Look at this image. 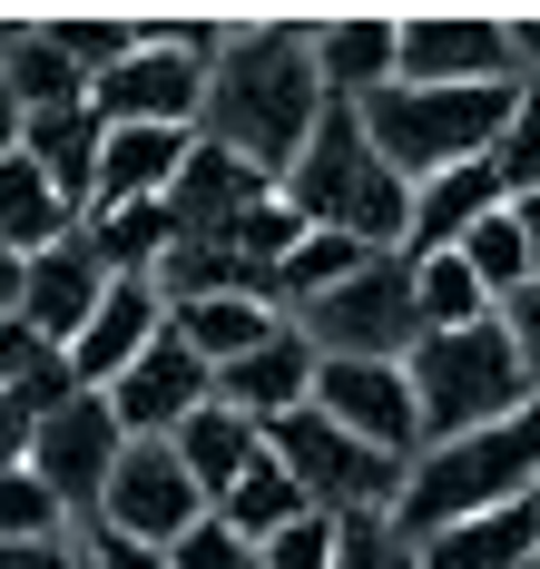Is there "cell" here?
Here are the masks:
<instances>
[{
	"mask_svg": "<svg viewBox=\"0 0 540 569\" xmlns=\"http://www.w3.org/2000/svg\"><path fill=\"white\" fill-rule=\"evenodd\" d=\"M324 69H314V20H266V30H237L217 79H207V128L227 158H246L256 177H296V158L324 128Z\"/></svg>",
	"mask_w": 540,
	"mask_h": 569,
	"instance_id": "cell-1",
	"label": "cell"
},
{
	"mask_svg": "<svg viewBox=\"0 0 540 569\" xmlns=\"http://www.w3.org/2000/svg\"><path fill=\"white\" fill-rule=\"evenodd\" d=\"M286 207H296L314 236H354V246H413V187L393 177V158L373 148L363 109H324L314 148L286 177Z\"/></svg>",
	"mask_w": 540,
	"mask_h": 569,
	"instance_id": "cell-2",
	"label": "cell"
},
{
	"mask_svg": "<svg viewBox=\"0 0 540 569\" xmlns=\"http://www.w3.org/2000/svg\"><path fill=\"white\" fill-rule=\"evenodd\" d=\"M540 491V393L511 412V422H491V432H462V442H432L413 461V491H403V530L432 540V530H452V520H481V511H511V501H531Z\"/></svg>",
	"mask_w": 540,
	"mask_h": 569,
	"instance_id": "cell-3",
	"label": "cell"
},
{
	"mask_svg": "<svg viewBox=\"0 0 540 569\" xmlns=\"http://www.w3.org/2000/svg\"><path fill=\"white\" fill-rule=\"evenodd\" d=\"M521 89L531 79H501V89H383V99H363V128H373V148L393 158L403 187H432V177L501 148V128L521 118Z\"/></svg>",
	"mask_w": 540,
	"mask_h": 569,
	"instance_id": "cell-4",
	"label": "cell"
},
{
	"mask_svg": "<svg viewBox=\"0 0 540 569\" xmlns=\"http://www.w3.org/2000/svg\"><path fill=\"white\" fill-rule=\"evenodd\" d=\"M403 373H413V402H422V452L462 442V432H491V422H511L531 402V363H521L501 315L462 325V335H422Z\"/></svg>",
	"mask_w": 540,
	"mask_h": 569,
	"instance_id": "cell-5",
	"label": "cell"
},
{
	"mask_svg": "<svg viewBox=\"0 0 540 569\" xmlns=\"http://www.w3.org/2000/svg\"><path fill=\"white\" fill-rule=\"evenodd\" d=\"M296 335L314 343L324 363H413V343H422V266H413V246L373 256V266L344 276L324 305H304Z\"/></svg>",
	"mask_w": 540,
	"mask_h": 569,
	"instance_id": "cell-6",
	"label": "cell"
},
{
	"mask_svg": "<svg viewBox=\"0 0 540 569\" xmlns=\"http://www.w3.org/2000/svg\"><path fill=\"white\" fill-rule=\"evenodd\" d=\"M266 452L296 471V491H304L324 520L403 511V491H413V461H393V452H373V442H354V432H344V422H324L314 402H304V412H286V422H266Z\"/></svg>",
	"mask_w": 540,
	"mask_h": 569,
	"instance_id": "cell-7",
	"label": "cell"
},
{
	"mask_svg": "<svg viewBox=\"0 0 540 569\" xmlns=\"http://www.w3.org/2000/svg\"><path fill=\"white\" fill-rule=\"evenodd\" d=\"M128 461V422L109 393H69L50 422H40V442H30V471L60 491V511L79 530H99V501H109V481H119Z\"/></svg>",
	"mask_w": 540,
	"mask_h": 569,
	"instance_id": "cell-8",
	"label": "cell"
},
{
	"mask_svg": "<svg viewBox=\"0 0 540 569\" xmlns=\"http://www.w3.org/2000/svg\"><path fill=\"white\" fill-rule=\"evenodd\" d=\"M217 501L197 491V471L178 461V442H128L119 481H109V501H99V530L109 540H138V550H178L187 530H207Z\"/></svg>",
	"mask_w": 540,
	"mask_h": 569,
	"instance_id": "cell-9",
	"label": "cell"
},
{
	"mask_svg": "<svg viewBox=\"0 0 540 569\" xmlns=\"http://www.w3.org/2000/svg\"><path fill=\"white\" fill-rule=\"evenodd\" d=\"M501 79H521L511 20H491V10H422V20H403V79L393 89H501Z\"/></svg>",
	"mask_w": 540,
	"mask_h": 569,
	"instance_id": "cell-10",
	"label": "cell"
},
{
	"mask_svg": "<svg viewBox=\"0 0 540 569\" xmlns=\"http://www.w3.org/2000/svg\"><path fill=\"white\" fill-rule=\"evenodd\" d=\"M109 402H119L128 442H178L187 422L217 402V363H207V353L178 335V315H168V335H158V343L119 373V383H109Z\"/></svg>",
	"mask_w": 540,
	"mask_h": 569,
	"instance_id": "cell-11",
	"label": "cell"
},
{
	"mask_svg": "<svg viewBox=\"0 0 540 569\" xmlns=\"http://www.w3.org/2000/svg\"><path fill=\"white\" fill-rule=\"evenodd\" d=\"M314 412L344 422L373 452L422 461V402H413V373H403V363H324V373H314Z\"/></svg>",
	"mask_w": 540,
	"mask_h": 569,
	"instance_id": "cell-12",
	"label": "cell"
},
{
	"mask_svg": "<svg viewBox=\"0 0 540 569\" xmlns=\"http://www.w3.org/2000/svg\"><path fill=\"white\" fill-rule=\"evenodd\" d=\"M276 197V177H256L246 158H227L217 138H197V158H187V177L168 187V227H178V246H237V227Z\"/></svg>",
	"mask_w": 540,
	"mask_h": 569,
	"instance_id": "cell-13",
	"label": "cell"
},
{
	"mask_svg": "<svg viewBox=\"0 0 540 569\" xmlns=\"http://www.w3.org/2000/svg\"><path fill=\"white\" fill-rule=\"evenodd\" d=\"M158 335H168V295H158V276H119V284H109V305L89 315V335L69 343L79 393H109V383H119Z\"/></svg>",
	"mask_w": 540,
	"mask_h": 569,
	"instance_id": "cell-14",
	"label": "cell"
},
{
	"mask_svg": "<svg viewBox=\"0 0 540 569\" xmlns=\"http://www.w3.org/2000/svg\"><path fill=\"white\" fill-rule=\"evenodd\" d=\"M109 266L89 256V236H69V246H50V256H30V284H20V325L30 335H50L69 353V343L89 335V315L109 305Z\"/></svg>",
	"mask_w": 540,
	"mask_h": 569,
	"instance_id": "cell-15",
	"label": "cell"
},
{
	"mask_svg": "<svg viewBox=\"0 0 540 569\" xmlns=\"http://www.w3.org/2000/svg\"><path fill=\"white\" fill-rule=\"evenodd\" d=\"M314 69H324V99L334 109H363V99H383L393 79H403V20H314Z\"/></svg>",
	"mask_w": 540,
	"mask_h": 569,
	"instance_id": "cell-16",
	"label": "cell"
},
{
	"mask_svg": "<svg viewBox=\"0 0 540 569\" xmlns=\"http://www.w3.org/2000/svg\"><path fill=\"white\" fill-rule=\"evenodd\" d=\"M314 373H324V353L286 325L276 343H256L246 363H227V373H217V402H227V412H246V422H286V412H304V402H314Z\"/></svg>",
	"mask_w": 540,
	"mask_h": 569,
	"instance_id": "cell-17",
	"label": "cell"
},
{
	"mask_svg": "<svg viewBox=\"0 0 540 569\" xmlns=\"http://www.w3.org/2000/svg\"><path fill=\"white\" fill-rule=\"evenodd\" d=\"M197 158V128H109L99 148V197L89 207H138V197H168Z\"/></svg>",
	"mask_w": 540,
	"mask_h": 569,
	"instance_id": "cell-18",
	"label": "cell"
},
{
	"mask_svg": "<svg viewBox=\"0 0 540 569\" xmlns=\"http://www.w3.org/2000/svg\"><path fill=\"white\" fill-rule=\"evenodd\" d=\"M511 207V187H501V168L491 158H472V168L432 177V187H413V256H452L472 227H491Z\"/></svg>",
	"mask_w": 540,
	"mask_h": 569,
	"instance_id": "cell-19",
	"label": "cell"
},
{
	"mask_svg": "<svg viewBox=\"0 0 540 569\" xmlns=\"http://www.w3.org/2000/svg\"><path fill=\"white\" fill-rule=\"evenodd\" d=\"M69 236H79V207L60 197V177L40 158H0V246L30 266V256H50Z\"/></svg>",
	"mask_w": 540,
	"mask_h": 569,
	"instance_id": "cell-20",
	"label": "cell"
},
{
	"mask_svg": "<svg viewBox=\"0 0 540 569\" xmlns=\"http://www.w3.org/2000/svg\"><path fill=\"white\" fill-rule=\"evenodd\" d=\"M422 569H540V511L511 501V511L452 520V530L422 540Z\"/></svg>",
	"mask_w": 540,
	"mask_h": 569,
	"instance_id": "cell-21",
	"label": "cell"
},
{
	"mask_svg": "<svg viewBox=\"0 0 540 569\" xmlns=\"http://www.w3.org/2000/svg\"><path fill=\"white\" fill-rule=\"evenodd\" d=\"M99 148H109V118L89 109V99H79V109H50V118H30V128H20V158H40V168L60 177V197L79 207V217H89V197H99Z\"/></svg>",
	"mask_w": 540,
	"mask_h": 569,
	"instance_id": "cell-22",
	"label": "cell"
},
{
	"mask_svg": "<svg viewBox=\"0 0 540 569\" xmlns=\"http://www.w3.org/2000/svg\"><path fill=\"white\" fill-rule=\"evenodd\" d=\"M178 461L197 471V491H207V501H227L246 471L266 461V422H246V412H227V402H207V412L178 432Z\"/></svg>",
	"mask_w": 540,
	"mask_h": 569,
	"instance_id": "cell-23",
	"label": "cell"
},
{
	"mask_svg": "<svg viewBox=\"0 0 540 569\" xmlns=\"http://www.w3.org/2000/svg\"><path fill=\"white\" fill-rule=\"evenodd\" d=\"M286 325H296V315H276L266 295H197V305H178V335L197 343L217 373H227V363H246L256 343H276Z\"/></svg>",
	"mask_w": 540,
	"mask_h": 569,
	"instance_id": "cell-24",
	"label": "cell"
},
{
	"mask_svg": "<svg viewBox=\"0 0 540 569\" xmlns=\"http://www.w3.org/2000/svg\"><path fill=\"white\" fill-rule=\"evenodd\" d=\"M217 520H227L237 540H256V550H266V540H286L296 520H314V501H304V491H296V471H286V461L266 452V461H256V471H246V481H237V491L217 501Z\"/></svg>",
	"mask_w": 540,
	"mask_h": 569,
	"instance_id": "cell-25",
	"label": "cell"
},
{
	"mask_svg": "<svg viewBox=\"0 0 540 569\" xmlns=\"http://www.w3.org/2000/svg\"><path fill=\"white\" fill-rule=\"evenodd\" d=\"M373 256H383V246H354V236H314L304 227V246L276 266V295H266V305H276V315H304V305H324L344 276H363Z\"/></svg>",
	"mask_w": 540,
	"mask_h": 569,
	"instance_id": "cell-26",
	"label": "cell"
},
{
	"mask_svg": "<svg viewBox=\"0 0 540 569\" xmlns=\"http://www.w3.org/2000/svg\"><path fill=\"white\" fill-rule=\"evenodd\" d=\"M40 40H50V50L99 89L119 59H138V20H128V10H60V20H40Z\"/></svg>",
	"mask_w": 540,
	"mask_h": 569,
	"instance_id": "cell-27",
	"label": "cell"
},
{
	"mask_svg": "<svg viewBox=\"0 0 540 569\" xmlns=\"http://www.w3.org/2000/svg\"><path fill=\"white\" fill-rule=\"evenodd\" d=\"M0 69H10V99H20V118H50V109H79V99H89V79H79L50 40H40V20H30V30L0 50Z\"/></svg>",
	"mask_w": 540,
	"mask_h": 569,
	"instance_id": "cell-28",
	"label": "cell"
},
{
	"mask_svg": "<svg viewBox=\"0 0 540 569\" xmlns=\"http://www.w3.org/2000/svg\"><path fill=\"white\" fill-rule=\"evenodd\" d=\"M452 256H462V266L481 276V295H491V305H511V295H531V284H540V266H531V236H521V217H511V207H501L491 227H472L462 246H452Z\"/></svg>",
	"mask_w": 540,
	"mask_h": 569,
	"instance_id": "cell-29",
	"label": "cell"
},
{
	"mask_svg": "<svg viewBox=\"0 0 540 569\" xmlns=\"http://www.w3.org/2000/svg\"><path fill=\"white\" fill-rule=\"evenodd\" d=\"M413 266H422V335H462V325H491L501 315L462 256H413Z\"/></svg>",
	"mask_w": 540,
	"mask_h": 569,
	"instance_id": "cell-30",
	"label": "cell"
},
{
	"mask_svg": "<svg viewBox=\"0 0 540 569\" xmlns=\"http://www.w3.org/2000/svg\"><path fill=\"white\" fill-rule=\"evenodd\" d=\"M79 520L60 511V491L40 471H0V550H30V540H69Z\"/></svg>",
	"mask_w": 540,
	"mask_h": 569,
	"instance_id": "cell-31",
	"label": "cell"
},
{
	"mask_svg": "<svg viewBox=\"0 0 540 569\" xmlns=\"http://www.w3.org/2000/svg\"><path fill=\"white\" fill-rule=\"evenodd\" d=\"M334 569H422V540H413L393 511L334 520Z\"/></svg>",
	"mask_w": 540,
	"mask_h": 569,
	"instance_id": "cell-32",
	"label": "cell"
},
{
	"mask_svg": "<svg viewBox=\"0 0 540 569\" xmlns=\"http://www.w3.org/2000/svg\"><path fill=\"white\" fill-rule=\"evenodd\" d=\"M491 168H501V187H511V207H521V197H540V79L521 89V118L501 128Z\"/></svg>",
	"mask_w": 540,
	"mask_h": 569,
	"instance_id": "cell-33",
	"label": "cell"
},
{
	"mask_svg": "<svg viewBox=\"0 0 540 569\" xmlns=\"http://www.w3.org/2000/svg\"><path fill=\"white\" fill-rule=\"evenodd\" d=\"M256 569H334V520H324V511L296 520L286 540H266V550H256Z\"/></svg>",
	"mask_w": 540,
	"mask_h": 569,
	"instance_id": "cell-34",
	"label": "cell"
},
{
	"mask_svg": "<svg viewBox=\"0 0 540 569\" xmlns=\"http://www.w3.org/2000/svg\"><path fill=\"white\" fill-rule=\"evenodd\" d=\"M168 569H256V540H237L227 520H207V530H187L168 550Z\"/></svg>",
	"mask_w": 540,
	"mask_h": 569,
	"instance_id": "cell-35",
	"label": "cell"
},
{
	"mask_svg": "<svg viewBox=\"0 0 540 569\" xmlns=\"http://www.w3.org/2000/svg\"><path fill=\"white\" fill-rule=\"evenodd\" d=\"M40 422H50V412H30V402L0 393V471H30V442H40Z\"/></svg>",
	"mask_w": 540,
	"mask_h": 569,
	"instance_id": "cell-36",
	"label": "cell"
},
{
	"mask_svg": "<svg viewBox=\"0 0 540 569\" xmlns=\"http://www.w3.org/2000/svg\"><path fill=\"white\" fill-rule=\"evenodd\" d=\"M0 569H89V530H69V540H30V550H0Z\"/></svg>",
	"mask_w": 540,
	"mask_h": 569,
	"instance_id": "cell-37",
	"label": "cell"
},
{
	"mask_svg": "<svg viewBox=\"0 0 540 569\" xmlns=\"http://www.w3.org/2000/svg\"><path fill=\"white\" fill-rule=\"evenodd\" d=\"M501 325H511V343H521V363H531V393H540V284L501 305Z\"/></svg>",
	"mask_w": 540,
	"mask_h": 569,
	"instance_id": "cell-38",
	"label": "cell"
},
{
	"mask_svg": "<svg viewBox=\"0 0 540 569\" xmlns=\"http://www.w3.org/2000/svg\"><path fill=\"white\" fill-rule=\"evenodd\" d=\"M89 569H168V550H138V540H109V530H89Z\"/></svg>",
	"mask_w": 540,
	"mask_h": 569,
	"instance_id": "cell-39",
	"label": "cell"
},
{
	"mask_svg": "<svg viewBox=\"0 0 540 569\" xmlns=\"http://www.w3.org/2000/svg\"><path fill=\"white\" fill-rule=\"evenodd\" d=\"M20 128H30V118H20V99H10V69H0V158H20Z\"/></svg>",
	"mask_w": 540,
	"mask_h": 569,
	"instance_id": "cell-40",
	"label": "cell"
},
{
	"mask_svg": "<svg viewBox=\"0 0 540 569\" xmlns=\"http://www.w3.org/2000/svg\"><path fill=\"white\" fill-rule=\"evenodd\" d=\"M20 284H30V266H20V256L0 246V315H20Z\"/></svg>",
	"mask_w": 540,
	"mask_h": 569,
	"instance_id": "cell-41",
	"label": "cell"
},
{
	"mask_svg": "<svg viewBox=\"0 0 540 569\" xmlns=\"http://www.w3.org/2000/svg\"><path fill=\"white\" fill-rule=\"evenodd\" d=\"M511 217H521V236H531V266H540V197H521Z\"/></svg>",
	"mask_w": 540,
	"mask_h": 569,
	"instance_id": "cell-42",
	"label": "cell"
},
{
	"mask_svg": "<svg viewBox=\"0 0 540 569\" xmlns=\"http://www.w3.org/2000/svg\"><path fill=\"white\" fill-rule=\"evenodd\" d=\"M531 511H540V491H531Z\"/></svg>",
	"mask_w": 540,
	"mask_h": 569,
	"instance_id": "cell-43",
	"label": "cell"
}]
</instances>
